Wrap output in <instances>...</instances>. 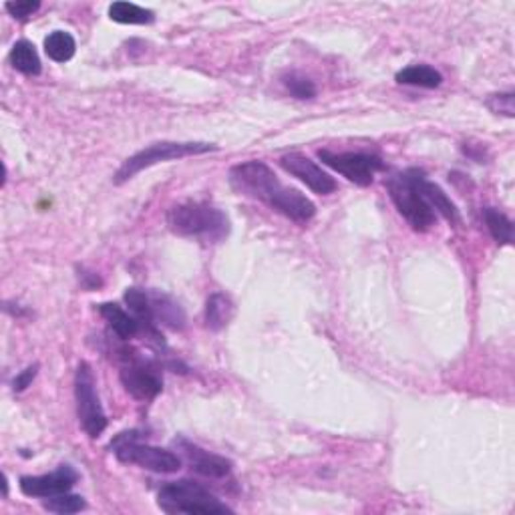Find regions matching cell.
Listing matches in <instances>:
<instances>
[{"mask_svg": "<svg viewBox=\"0 0 515 515\" xmlns=\"http://www.w3.org/2000/svg\"><path fill=\"white\" fill-rule=\"evenodd\" d=\"M230 184L240 195L266 203L270 210L297 224H306L316 216V206L305 194L284 186L272 168L264 162H244L230 170Z\"/></svg>", "mask_w": 515, "mask_h": 515, "instance_id": "cell-1", "label": "cell"}, {"mask_svg": "<svg viewBox=\"0 0 515 515\" xmlns=\"http://www.w3.org/2000/svg\"><path fill=\"white\" fill-rule=\"evenodd\" d=\"M168 226L181 238H194L216 244L228 238L230 219L222 210L202 202L178 203L168 211Z\"/></svg>", "mask_w": 515, "mask_h": 515, "instance_id": "cell-2", "label": "cell"}, {"mask_svg": "<svg viewBox=\"0 0 515 515\" xmlns=\"http://www.w3.org/2000/svg\"><path fill=\"white\" fill-rule=\"evenodd\" d=\"M423 176L421 170H407L397 173L386 181V192H389L392 203H395L399 214L403 216L415 232H427L435 226L437 214L423 198L419 189V179Z\"/></svg>", "mask_w": 515, "mask_h": 515, "instance_id": "cell-3", "label": "cell"}, {"mask_svg": "<svg viewBox=\"0 0 515 515\" xmlns=\"http://www.w3.org/2000/svg\"><path fill=\"white\" fill-rule=\"evenodd\" d=\"M109 449L121 464L139 465L155 473H176L184 465V461L170 449L141 443L139 431H123L109 443Z\"/></svg>", "mask_w": 515, "mask_h": 515, "instance_id": "cell-4", "label": "cell"}, {"mask_svg": "<svg viewBox=\"0 0 515 515\" xmlns=\"http://www.w3.org/2000/svg\"><path fill=\"white\" fill-rule=\"evenodd\" d=\"M159 510L165 513H232L234 510L206 489L202 483L181 479L163 486L157 494Z\"/></svg>", "mask_w": 515, "mask_h": 515, "instance_id": "cell-5", "label": "cell"}, {"mask_svg": "<svg viewBox=\"0 0 515 515\" xmlns=\"http://www.w3.org/2000/svg\"><path fill=\"white\" fill-rule=\"evenodd\" d=\"M208 151H218V146L214 143H202V141H187V143H178V141H159L151 143L146 149L138 151V154L125 159L123 165L117 170L113 181L115 184H125L131 178L138 176L139 171L154 168L157 163L171 162V159H184L189 155H203Z\"/></svg>", "mask_w": 515, "mask_h": 515, "instance_id": "cell-6", "label": "cell"}, {"mask_svg": "<svg viewBox=\"0 0 515 515\" xmlns=\"http://www.w3.org/2000/svg\"><path fill=\"white\" fill-rule=\"evenodd\" d=\"M75 400H77V416L81 429L91 439L101 437L107 429V415L103 411L99 392H97V381L89 362H79L75 373Z\"/></svg>", "mask_w": 515, "mask_h": 515, "instance_id": "cell-7", "label": "cell"}, {"mask_svg": "<svg viewBox=\"0 0 515 515\" xmlns=\"http://www.w3.org/2000/svg\"><path fill=\"white\" fill-rule=\"evenodd\" d=\"M123 365L119 370L121 384L138 400H154L163 389V378L155 362L138 357L135 353H121Z\"/></svg>", "mask_w": 515, "mask_h": 515, "instance_id": "cell-8", "label": "cell"}, {"mask_svg": "<svg viewBox=\"0 0 515 515\" xmlns=\"http://www.w3.org/2000/svg\"><path fill=\"white\" fill-rule=\"evenodd\" d=\"M318 157L330 170H335L340 176H345L348 181L360 187L373 184L376 171L384 170V162L381 157L373 154H360V151L337 154V151L330 149H318Z\"/></svg>", "mask_w": 515, "mask_h": 515, "instance_id": "cell-9", "label": "cell"}, {"mask_svg": "<svg viewBox=\"0 0 515 515\" xmlns=\"http://www.w3.org/2000/svg\"><path fill=\"white\" fill-rule=\"evenodd\" d=\"M173 447L179 451V457L184 464L192 469L194 473L202 477H210V479H224L232 473V461L216 453H210L202 447L194 445L184 437L173 439Z\"/></svg>", "mask_w": 515, "mask_h": 515, "instance_id": "cell-10", "label": "cell"}, {"mask_svg": "<svg viewBox=\"0 0 515 515\" xmlns=\"http://www.w3.org/2000/svg\"><path fill=\"white\" fill-rule=\"evenodd\" d=\"M79 481V473L71 465H59V469L49 475H25L20 477L19 487L27 497H55L71 491Z\"/></svg>", "mask_w": 515, "mask_h": 515, "instance_id": "cell-11", "label": "cell"}, {"mask_svg": "<svg viewBox=\"0 0 515 515\" xmlns=\"http://www.w3.org/2000/svg\"><path fill=\"white\" fill-rule=\"evenodd\" d=\"M280 168H282L286 173H290L292 178L300 179L302 184L313 189L314 194L329 195L337 189L335 178H330L322 168H318L313 159H308L302 154L282 155L280 157Z\"/></svg>", "mask_w": 515, "mask_h": 515, "instance_id": "cell-12", "label": "cell"}, {"mask_svg": "<svg viewBox=\"0 0 515 515\" xmlns=\"http://www.w3.org/2000/svg\"><path fill=\"white\" fill-rule=\"evenodd\" d=\"M147 294L155 324H163V327H168L171 330H181L186 327V313L184 308L179 306L178 300H173L170 294L157 290H147Z\"/></svg>", "mask_w": 515, "mask_h": 515, "instance_id": "cell-13", "label": "cell"}, {"mask_svg": "<svg viewBox=\"0 0 515 515\" xmlns=\"http://www.w3.org/2000/svg\"><path fill=\"white\" fill-rule=\"evenodd\" d=\"M99 314L105 318V322L109 324L111 332L119 340L135 338L141 332V324L138 318H135L131 313H125L121 306L111 305V302L99 305Z\"/></svg>", "mask_w": 515, "mask_h": 515, "instance_id": "cell-14", "label": "cell"}, {"mask_svg": "<svg viewBox=\"0 0 515 515\" xmlns=\"http://www.w3.org/2000/svg\"><path fill=\"white\" fill-rule=\"evenodd\" d=\"M419 189H421L423 198H425L429 206L433 208L435 214H441L447 222H451V224L461 222L459 210H457L456 203L451 202L449 195H447L441 187L433 184V181H429L425 178V173H423L421 179H419Z\"/></svg>", "mask_w": 515, "mask_h": 515, "instance_id": "cell-15", "label": "cell"}, {"mask_svg": "<svg viewBox=\"0 0 515 515\" xmlns=\"http://www.w3.org/2000/svg\"><path fill=\"white\" fill-rule=\"evenodd\" d=\"M9 60H11V65L14 67V69L22 75H28V77H36V75H41V71H43L39 52H36L35 44L28 43V41L14 43V47L11 49Z\"/></svg>", "mask_w": 515, "mask_h": 515, "instance_id": "cell-16", "label": "cell"}, {"mask_svg": "<svg viewBox=\"0 0 515 515\" xmlns=\"http://www.w3.org/2000/svg\"><path fill=\"white\" fill-rule=\"evenodd\" d=\"M234 316L232 300L222 292H214L206 302V327L210 330H222L230 324Z\"/></svg>", "mask_w": 515, "mask_h": 515, "instance_id": "cell-17", "label": "cell"}, {"mask_svg": "<svg viewBox=\"0 0 515 515\" xmlns=\"http://www.w3.org/2000/svg\"><path fill=\"white\" fill-rule=\"evenodd\" d=\"M397 83L423 89H437L443 83V75L429 65H411L397 73Z\"/></svg>", "mask_w": 515, "mask_h": 515, "instance_id": "cell-18", "label": "cell"}, {"mask_svg": "<svg viewBox=\"0 0 515 515\" xmlns=\"http://www.w3.org/2000/svg\"><path fill=\"white\" fill-rule=\"evenodd\" d=\"M109 19L119 25H151L155 20V14L133 3H113L109 6Z\"/></svg>", "mask_w": 515, "mask_h": 515, "instance_id": "cell-19", "label": "cell"}, {"mask_svg": "<svg viewBox=\"0 0 515 515\" xmlns=\"http://www.w3.org/2000/svg\"><path fill=\"white\" fill-rule=\"evenodd\" d=\"M483 222H486L487 230L499 246H511L513 244V222L502 211L495 208H486L481 211Z\"/></svg>", "mask_w": 515, "mask_h": 515, "instance_id": "cell-20", "label": "cell"}, {"mask_svg": "<svg viewBox=\"0 0 515 515\" xmlns=\"http://www.w3.org/2000/svg\"><path fill=\"white\" fill-rule=\"evenodd\" d=\"M75 49H77V43H75L73 35L65 33V30H55V33H51L44 39V52L55 63H67V60H71Z\"/></svg>", "mask_w": 515, "mask_h": 515, "instance_id": "cell-21", "label": "cell"}, {"mask_svg": "<svg viewBox=\"0 0 515 515\" xmlns=\"http://www.w3.org/2000/svg\"><path fill=\"white\" fill-rule=\"evenodd\" d=\"M43 507L51 513L71 515V513H79V511L85 510L87 503L81 495H73V494H69V491H67V494L43 499Z\"/></svg>", "mask_w": 515, "mask_h": 515, "instance_id": "cell-22", "label": "cell"}, {"mask_svg": "<svg viewBox=\"0 0 515 515\" xmlns=\"http://www.w3.org/2000/svg\"><path fill=\"white\" fill-rule=\"evenodd\" d=\"M282 85L288 89V93L297 97V99H313V97H316L314 81H310L306 75L302 73L292 71L282 75Z\"/></svg>", "mask_w": 515, "mask_h": 515, "instance_id": "cell-23", "label": "cell"}, {"mask_svg": "<svg viewBox=\"0 0 515 515\" xmlns=\"http://www.w3.org/2000/svg\"><path fill=\"white\" fill-rule=\"evenodd\" d=\"M487 107L495 113H503L507 117L515 115L513 109V93H497V95H489L487 99Z\"/></svg>", "mask_w": 515, "mask_h": 515, "instance_id": "cell-24", "label": "cell"}, {"mask_svg": "<svg viewBox=\"0 0 515 515\" xmlns=\"http://www.w3.org/2000/svg\"><path fill=\"white\" fill-rule=\"evenodd\" d=\"M4 9L9 11L14 19L19 20H25L28 17H33V14L41 9V3H6Z\"/></svg>", "mask_w": 515, "mask_h": 515, "instance_id": "cell-25", "label": "cell"}, {"mask_svg": "<svg viewBox=\"0 0 515 515\" xmlns=\"http://www.w3.org/2000/svg\"><path fill=\"white\" fill-rule=\"evenodd\" d=\"M36 373H39V365H30V367H27L25 370H22L20 375L14 376V381H12V391H14V392H22L25 389H28L30 383L35 381Z\"/></svg>", "mask_w": 515, "mask_h": 515, "instance_id": "cell-26", "label": "cell"}, {"mask_svg": "<svg viewBox=\"0 0 515 515\" xmlns=\"http://www.w3.org/2000/svg\"><path fill=\"white\" fill-rule=\"evenodd\" d=\"M83 274H79V280H81V286L85 288V290H97L103 282H101V278L95 274V272H85L81 268Z\"/></svg>", "mask_w": 515, "mask_h": 515, "instance_id": "cell-27", "label": "cell"}]
</instances>
